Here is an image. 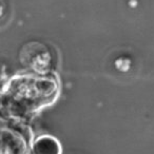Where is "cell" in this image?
Returning a JSON list of instances; mask_svg holds the SVG:
<instances>
[{"instance_id":"cell-1","label":"cell","mask_w":154,"mask_h":154,"mask_svg":"<svg viewBox=\"0 0 154 154\" xmlns=\"http://www.w3.org/2000/svg\"><path fill=\"white\" fill-rule=\"evenodd\" d=\"M34 154H58V145L51 137H40L34 143Z\"/></svg>"}]
</instances>
